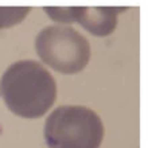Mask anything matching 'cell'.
I'll list each match as a JSON object with an SVG mask.
<instances>
[{"label": "cell", "mask_w": 148, "mask_h": 148, "mask_svg": "<svg viewBox=\"0 0 148 148\" xmlns=\"http://www.w3.org/2000/svg\"><path fill=\"white\" fill-rule=\"evenodd\" d=\"M39 58L62 74H75L90 59V45L85 36L69 26H49L36 35Z\"/></svg>", "instance_id": "cell-3"}, {"label": "cell", "mask_w": 148, "mask_h": 148, "mask_svg": "<svg viewBox=\"0 0 148 148\" xmlns=\"http://www.w3.org/2000/svg\"><path fill=\"white\" fill-rule=\"evenodd\" d=\"M30 10V7H0V28H7L20 23Z\"/></svg>", "instance_id": "cell-5"}, {"label": "cell", "mask_w": 148, "mask_h": 148, "mask_svg": "<svg viewBox=\"0 0 148 148\" xmlns=\"http://www.w3.org/2000/svg\"><path fill=\"white\" fill-rule=\"evenodd\" d=\"M0 94L12 113L36 119L53 106L57 98V84L42 63L23 59L4 71L0 79Z\"/></svg>", "instance_id": "cell-1"}, {"label": "cell", "mask_w": 148, "mask_h": 148, "mask_svg": "<svg viewBox=\"0 0 148 148\" xmlns=\"http://www.w3.org/2000/svg\"><path fill=\"white\" fill-rule=\"evenodd\" d=\"M43 133L49 148H100L104 124L90 108L62 105L47 117Z\"/></svg>", "instance_id": "cell-2"}, {"label": "cell", "mask_w": 148, "mask_h": 148, "mask_svg": "<svg viewBox=\"0 0 148 148\" xmlns=\"http://www.w3.org/2000/svg\"><path fill=\"white\" fill-rule=\"evenodd\" d=\"M125 10L127 7H45V12L54 22H78L96 36L112 34L117 24V15Z\"/></svg>", "instance_id": "cell-4"}]
</instances>
